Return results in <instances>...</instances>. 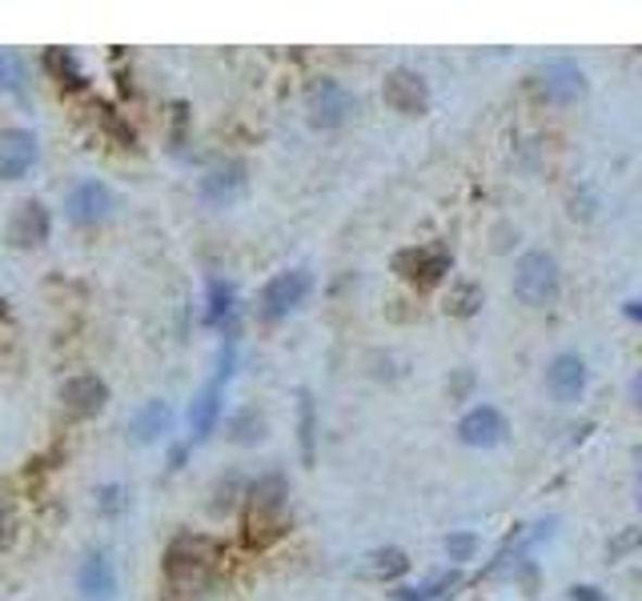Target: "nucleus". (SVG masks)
Returning a JSON list of instances; mask_svg holds the SVG:
<instances>
[{"instance_id": "obj_1", "label": "nucleus", "mask_w": 642, "mask_h": 601, "mask_svg": "<svg viewBox=\"0 0 642 601\" xmlns=\"http://www.w3.org/2000/svg\"><path fill=\"white\" fill-rule=\"evenodd\" d=\"M289 525V482L286 473H262L246 489V513H241V541L250 549H269Z\"/></svg>"}, {"instance_id": "obj_2", "label": "nucleus", "mask_w": 642, "mask_h": 601, "mask_svg": "<svg viewBox=\"0 0 642 601\" xmlns=\"http://www.w3.org/2000/svg\"><path fill=\"white\" fill-rule=\"evenodd\" d=\"M217 565H222V546L213 537H173L169 549H165V589L173 598H197V593L210 589Z\"/></svg>"}, {"instance_id": "obj_3", "label": "nucleus", "mask_w": 642, "mask_h": 601, "mask_svg": "<svg viewBox=\"0 0 642 601\" xmlns=\"http://www.w3.org/2000/svg\"><path fill=\"white\" fill-rule=\"evenodd\" d=\"M514 297L530 305V309H551L554 300L563 297V269L551 253L530 248L514 265Z\"/></svg>"}, {"instance_id": "obj_4", "label": "nucleus", "mask_w": 642, "mask_h": 601, "mask_svg": "<svg viewBox=\"0 0 642 601\" xmlns=\"http://www.w3.org/2000/svg\"><path fill=\"white\" fill-rule=\"evenodd\" d=\"M234 366H237V345L234 341H225L222 357H217V373H213V381L201 389V397H197L193 409H189V425H193L197 442L213 433V421H217V413H222V393H225V385H229V378H234Z\"/></svg>"}, {"instance_id": "obj_5", "label": "nucleus", "mask_w": 642, "mask_h": 601, "mask_svg": "<svg viewBox=\"0 0 642 601\" xmlns=\"http://www.w3.org/2000/svg\"><path fill=\"white\" fill-rule=\"evenodd\" d=\"M534 89L546 105H575L578 97H587V73L570 56H554L538 68Z\"/></svg>"}, {"instance_id": "obj_6", "label": "nucleus", "mask_w": 642, "mask_h": 601, "mask_svg": "<svg viewBox=\"0 0 642 601\" xmlns=\"http://www.w3.org/2000/svg\"><path fill=\"white\" fill-rule=\"evenodd\" d=\"M117 209V196L105 181H77L65 196V217L77 229H92V225H105Z\"/></svg>"}, {"instance_id": "obj_7", "label": "nucleus", "mask_w": 642, "mask_h": 601, "mask_svg": "<svg viewBox=\"0 0 642 601\" xmlns=\"http://www.w3.org/2000/svg\"><path fill=\"white\" fill-rule=\"evenodd\" d=\"M393 269L406 277L410 285L418 289H433L442 277L454 269V257H450L446 245H414L406 253H398L393 257Z\"/></svg>"}, {"instance_id": "obj_8", "label": "nucleus", "mask_w": 642, "mask_h": 601, "mask_svg": "<svg viewBox=\"0 0 642 601\" xmlns=\"http://www.w3.org/2000/svg\"><path fill=\"white\" fill-rule=\"evenodd\" d=\"M310 289H314V277L305 273V269H286V273H277L274 281L262 289V317L265 321H281V317H289L305 297H310Z\"/></svg>"}, {"instance_id": "obj_9", "label": "nucleus", "mask_w": 642, "mask_h": 601, "mask_svg": "<svg viewBox=\"0 0 642 601\" xmlns=\"http://www.w3.org/2000/svg\"><path fill=\"white\" fill-rule=\"evenodd\" d=\"M350 117H354V92L329 77L317 80L310 89V125L314 129H341Z\"/></svg>"}, {"instance_id": "obj_10", "label": "nucleus", "mask_w": 642, "mask_h": 601, "mask_svg": "<svg viewBox=\"0 0 642 601\" xmlns=\"http://www.w3.org/2000/svg\"><path fill=\"white\" fill-rule=\"evenodd\" d=\"M109 406V385L97 373H77L61 385V409L68 421H92L97 413H105Z\"/></svg>"}, {"instance_id": "obj_11", "label": "nucleus", "mask_w": 642, "mask_h": 601, "mask_svg": "<svg viewBox=\"0 0 642 601\" xmlns=\"http://www.w3.org/2000/svg\"><path fill=\"white\" fill-rule=\"evenodd\" d=\"M381 97L402 117H421L430 108V85L414 68H393L390 77H386V85H381Z\"/></svg>"}, {"instance_id": "obj_12", "label": "nucleus", "mask_w": 642, "mask_h": 601, "mask_svg": "<svg viewBox=\"0 0 642 601\" xmlns=\"http://www.w3.org/2000/svg\"><path fill=\"white\" fill-rule=\"evenodd\" d=\"M40 144L28 129H0V181H21L33 172Z\"/></svg>"}, {"instance_id": "obj_13", "label": "nucleus", "mask_w": 642, "mask_h": 601, "mask_svg": "<svg viewBox=\"0 0 642 601\" xmlns=\"http://www.w3.org/2000/svg\"><path fill=\"white\" fill-rule=\"evenodd\" d=\"M506 433H511V425L502 418V409L494 406H474L458 421V442L470 445V449H494V445L506 442Z\"/></svg>"}, {"instance_id": "obj_14", "label": "nucleus", "mask_w": 642, "mask_h": 601, "mask_svg": "<svg viewBox=\"0 0 642 601\" xmlns=\"http://www.w3.org/2000/svg\"><path fill=\"white\" fill-rule=\"evenodd\" d=\"M246 181H250V172H246V165L241 161H217L205 177H201V201L205 205H217V209H225V205H234L237 196L246 193Z\"/></svg>"}, {"instance_id": "obj_15", "label": "nucleus", "mask_w": 642, "mask_h": 601, "mask_svg": "<svg viewBox=\"0 0 642 601\" xmlns=\"http://www.w3.org/2000/svg\"><path fill=\"white\" fill-rule=\"evenodd\" d=\"M49 229H53V217L40 201H21L9 217V245L13 248H40L49 241Z\"/></svg>"}, {"instance_id": "obj_16", "label": "nucleus", "mask_w": 642, "mask_h": 601, "mask_svg": "<svg viewBox=\"0 0 642 601\" xmlns=\"http://www.w3.org/2000/svg\"><path fill=\"white\" fill-rule=\"evenodd\" d=\"M587 381H590V369L578 354H554V361L546 366V389L563 406H570V401H578L587 393Z\"/></svg>"}, {"instance_id": "obj_17", "label": "nucleus", "mask_w": 642, "mask_h": 601, "mask_svg": "<svg viewBox=\"0 0 642 601\" xmlns=\"http://www.w3.org/2000/svg\"><path fill=\"white\" fill-rule=\"evenodd\" d=\"M77 586L89 601L113 598V589H117V570H113L105 549H92V553H85V562H80V570H77Z\"/></svg>"}, {"instance_id": "obj_18", "label": "nucleus", "mask_w": 642, "mask_h": 601, "mask_svg": "<svg viewBox=\"0 0 642 601\" xmlns=\"http://www.w3.org/2000/svg\"><path fill=\"white\" fill-rule=\"evenodd\" d=\"M173 430V409H169V401H161V397H153V401H144L137 413H133V421H129V437L137 445H153V442H161L165 433Z\"/></svg>"}, {"instance_id": "obj_19", "label": "nucleus", "mask_w": 642, "mask_h": 601, "mask_svg": "<svg viewBox=\"0 0 642 601\" xmlns=\"http://www.w3.org/2000/svg\"><path fill=\"white\" fill-rule=\"evenodd\" d=\"M45 65H49L53 80H61L65 89H85V73H80L73 49H49V53H45Z\"/></svg>"}, {"instance_id": "obj_20", "label": "nucleus", "mask_w": 642, "mask_h": 601, "mask_svg": "<svg viewBox=\"0 0 642 601\" xmlns=\"http://www.w3.org/2000/svg\"><path fill=\"white\" fill-rule=\"evenodd\" d=\"M229 314H234V285H229V281H210V293H205V321H210V325H225Z\"/></svg>"}, {"instance_id": "obj_21", "label": "nucleus", "mask_w": 642, "mask_h": 601, "mask_svg": "<svg viewBox=\"0 0 642 601\" xmlns=\"http://www.w3.org/2000/svg\"><path fill=\"white\" fill-rule=\"evenodd\" d=\"M25 89V61L13 49H0V92Z\"/></svg>"}, {"instance_id": "obj_22", "label": "nucleus", "mask_w": 642, "mask_h": 601, "mask_svg": "<svg viewBox=\"0 0 642 601\" xmlns=\"http://www.w3.org/2000/svg\"><path fill=\"white\" fill-rule=\"evenodd\" d=\"M369 570H374V577H398L410 570V558L402 549H378V553L369 558Z\"/></svg>"}, {"instance_id": "obj_23", "label": "nucleus", "mask_w": 642, "mask_h": 601, "mask_svg": "<svg viewBox=\"0 0 642 601\" xmlns=\"http://www.w3.org/2000/svg\"><path fill=\"white\" fill-rule=\"evenodd\" d=\"M262 433H265V425L257 409H241V413L229 421V437H234V442H257Z\"/></svg>"}, {"instance_id": "obj_24", "label": "nucleus", "mask_w": 642, "mask_h": 601, "mask_svg": "<svg viewBox=\"0 0 642 601\" xmlns=\"http://www.w3.org/2000/svg\"><path fill=\"white\" fill-rule=\"evenodd\" d=\"M478 305H482V293H478V285L462 281V285L454 289V297H450V314H454V317H470V314H478Z\"/></svg>"}, {"instance_id": "obj_25", "label": "nucleus", "mask_w": 642, "mask_h": 601, "mask_svg": "<svg viewBox=\"0 0 642 601\" xmlns=\"http://www.w3.org/2000/svg\"><path fill=\"white\" fill-rule=\"evenodd\" d=\"M125 506H129V489H125V485H101V489H97V510L105 513V517L125 513Z\"/></svg>"}, {"instance_id": "obj_26", "label": "nucleus", "mask_w": 642, "mask_h": 601, "mask_svg": "<svg viewBox=\"0 0 642 601\" xmlns=\"http://www.w3.org/2000/svg\"><path fill=\"white\" fill-rule=\"evenodd\" d=\"M458 581L454 574H446V577H433V581H426V586H414V589H398L393 598L398 601H430V598H438V589H450Z\"/></svg>"}, {"instance_id": "obj_27", "label": "nucleus", "mask_w": 642, "mask_h": 601, "mask_svg": "<svg viewBox=\"0 0 642 601\" xmlns=\"http://www.w3.org/2000/svg\"><path fill=\"white\" fill-rule=\"evenodd\" d=\"M302 458L314 461V397L302 393Z\"/></svg>"}, {"instance_id": "obj_28", "label": "nucleus", "mask_w": 642, "mask_h": 601, "mask_svg": "<svg viewBox=\"0 0 642 601\" xmlns=\"http://www.w3.org/2000/svg\"><path fill=\"white\" fill-rule=\"evenodd\" d=\"M474 549H478V537H474V534H450V537H446L450 562H470Z\"/></svg>"}, {"instance_id": "obj_29", "label": "nucleus", "mask_w": 642, "mask_h": 601, "mask_svg": "<svg viewBox=\"0 0 642 601\" xmlns=\"http://www.w3.org/2000/svg\"><path fill=\"white\" fill-rule=\"evenodd\" d=\"M237 489H241V482H237V477H225L222 489H217V501H213L210 510H213V513H225V510H229V506H234V494H237Z\"/></svg>"}, {"instance_id": "obj_30", "label": "nucleus", "mask_w": 642, "mask_h": 601, "mask_svg": "<svg viewBox=\"0 0 642 601\" xmlns=\"http://www.w3.org/2000/svg\"><path fill=\"white\" fill-rule=\"evenodd\" d=\"M570 601H603V589H594V586H575V589H570Z\"/></svg>"}, {"instance_id": "obj_31", "label": "nucleus", "mask_w": 642, "mask_h": 601, "mask_svg": "<svg viewBox=\"0 0 642 601\" xmlns=\"http://www.w3.org/2000/svg\"><path fill=\"white\" fill-rule=\"evenodd\" d=\"M474 385V378L470 373H458V378H454V393H466Z\"/></svg>"}, {"instance_id": "obj_32", "label": "nucleus", "mask_w": 642, "mask_h": 601, "mask_svg": "<svg viewBox=\"0 0 642 601\" xmlns=\"http://www.w3.org/2000/svg\"><path fill=\"white\" fill-rule=\"evenodd\" d=\"M630 397H634V401L642 406V373H639L634 381H630Z\"/></svg>"}, {"instance_id": "obj_33", "label": "nucleus", "mask_w": 642, "mask_h": 601, "mask_svg": "<svg viewBox=\"0 0 642 601\" xmlns=\"http://www.w3.org/2000/svg\"><path fill=\"white\" fill-rule=\"evenodd\" d=\"M4 537H9V513L0 510V541H4Z\"/></svg>"}, {"instance_id": "obj_34", "label": "nucleus", "mask_w": 642, "mask_h": 601, "mask_svg": "<svg viewBox=\"0 0 642 601\" xmlns=\"http://www.w3.org/2000/svg\"><path fill=\"white\" fill-rule=\"evenodd\" d=\"M627 314H630V317H642V305H639V300H630V309H627Z\"/></svg>"}]
</instances>
